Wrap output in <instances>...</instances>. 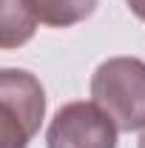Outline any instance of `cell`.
Listing matches in <instances>:
<instances>
[{
	"mask_svg": "<svg viewBox=\"0 0 145 148\" xmlns=\"http://www.w3.org/2000/svg\"><path fill=\"white\" fill-rule=\"evenodd\" d=\"M97 3L100 0H26L37 23H46L54 29H68L74 23H83L94 14Z\"/></svg>",
	"mask_w": 145,
	"mask_h": 148,
	"instance_id": "cell-5",
	"label": "cell"
},
{
	"mask_svg": "<svg viewBox=\"0 0 145 148\" xmlns=\"http://www.w3.org/2000/svg\"><path fill=\"white\" fill-rule=\"evenodd\" d=\"M117 134L108 117L94 103H66L46 131L49 148H117Z\"/></svg>",
	"mask_w": 145,
	"mask_h": 148,
	"instance_id": "cell-3",
	"label": "cell"
},
{
	"mask_svg": "<svg viewBox=\"0 0 145 148\" xmlns=\"http://www.w3.org/2000/svg\"><path fill=\"white\" fill-rule=\"evenodd\" d=\"M137 148H145V128H142V134H140V143H137Z\"/></svg>",
	"mask_w": 145,
	"mask_h": 148,
	"instance_id": "cell-7",
	"label": "cell"
},
{
	"mask_svg": "<svg viewBox=\"0 0 145 148\" xmlns=\"http://www.w3.org/2000/svg\"><path fill=\"white\" fill-rule=\"evenodd\" d=\"M46 117V91L26 69H0V148H29Z\"/></svg>",
	"mask_w": 145,
	"mask_h": 148,
	"instance_id": "cell-2",
	"label": "cell"
},
{
	"mask_svg": "<svg viewBox=\"0 0 145 148\" xmlns=\"http://www.w3.org/2000/svg\"><path fill=\"white\" fill-rule=\"evenodd\" d=\"M91 103L117 131L145 128V63L140 57H108L91 74Z\"/></svg>",
	"mask_w": 145,
	"mask_h": 148,
	"instance_id": "cell-1",
	"label": "cell"
},
{
	"mask_svg": "<svg viewBox=\"0 0 145 148\" xmlns=\"http://www.w3.org/2000/svg\"><path fill=\"white\" fill-rule=\"evenodd\" d=\"M37 32V20L26 0H0V49L12 51L26 46Z\"/></svg>",
	"mask_w": 145,
	"mask_h": 148,
	"instance_id": "cell-4",
	"label": "cell"
},
{
	"mask_svg": "<svg viewBox=\"0 0 145 148\" xmlns=\"http://www.w3.org/2000/svg\"><path fill=\"white\" fill-rule=\"evenodd\" d=\"M125 3H128V9L145 23V0H125Z\"/></svg>",
	"mask_w": 145,
	"mask_h": 148,
	"instance_id": "cell-6",
	"label": "cell"
}]
</instances>
